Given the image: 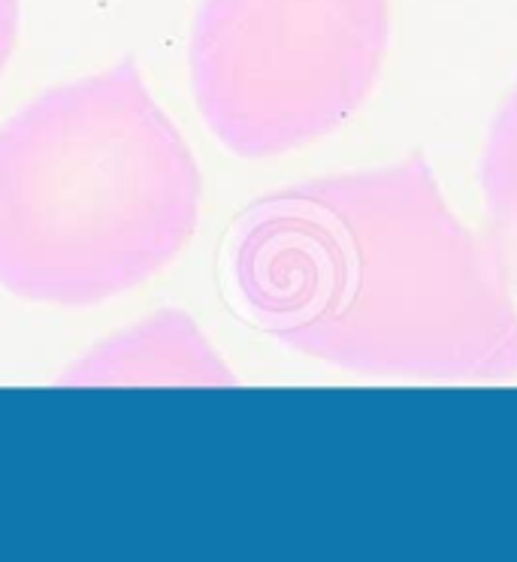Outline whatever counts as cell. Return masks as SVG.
Instances as JSON below:
<instances>
[{"label":"cell","instance_id":"1","mask_svg":"<svg viewBox=\"0 0 517 562\" xmlns=\"http://www.w3.org/2000/svg\"><path fill=\"white\" fill-rule=\"evenodd\" d=\"M227 272L294 355L367 379H517L515 294L420 155L263 194L236 221Z\"/></svg>","mask_w":517,"mask_h":562},{"label":"cell","instance_id":"3","mask_svg":"<svg viewBox=\"0 0 517 562\" xmlns=\"http://www.w3.org/2000/svg\"><path fill=\"white\" fill-rule=\"evenodd\" d=\"M391 43V0H203L191 31L200 115L239 158H272L342 127Z\"/></svg>","mask_w":517,"mask_h":562},{"label":"cell","instance_id":"4","mask_svg":"<svg viewBox=\"0 0 517 562\" xmlns=\"http://www.w3.org/2000/svg\"><path fill=\"white\" fill-rule=\"evenodd\" d=\"M67 387L119 384H176V387H231L234 375L212 351L186 312H158L155 318L115 333L61 375Z\"/></svg>","mask_w":517,"mask_h":562},{"label":"cell","instance_id":"5","mask_svg":"<svg viewBox=\"0 0 517 562\" xmlns=\"http://www.w3.org/2000/svg\"><path fill=\"white\" fill-rule=\"evenodd\" d=\"M484 243L517 300V82L493 112L479 158Z\"/></svg>","mask_w":517,"mask_h":562},{"label":"cell","instance_id":"2","mask_svg":"<svg viewBox=\"0 0 517 562\" xmlns=\"http://www.w3.org/2000/svg\"><path fill=\"white\" fill-rule=\"evenodd\" d=\"M200 172L134 61L52 88L0 127V284L82 308L155 276L198 231Z\"/></svg>","mask_w":517,"mask_h":562},{"label":"cell","instance_id":"6","mask_svg":"<svg viewBox=\"0 0 517 562\" xmlns=\"http://www.w3.org/2000/svg\"><path fill=\"white\" fill-rule=\"evenodd\" d=\"M15 34H19V0H0V70L13 55Z\"/></svg>","mask_w":517,"mask_h":562}]
</instances>
